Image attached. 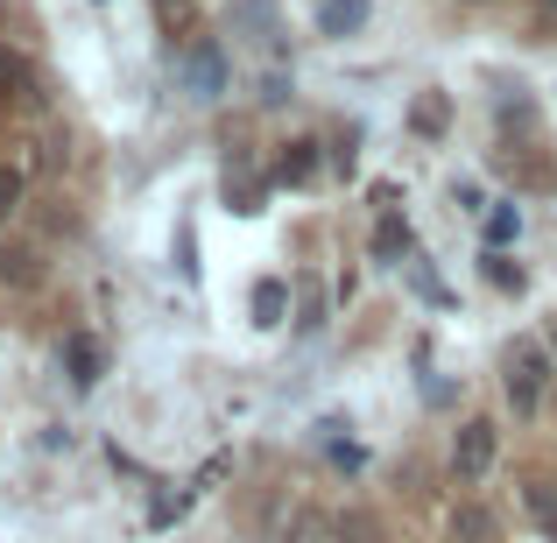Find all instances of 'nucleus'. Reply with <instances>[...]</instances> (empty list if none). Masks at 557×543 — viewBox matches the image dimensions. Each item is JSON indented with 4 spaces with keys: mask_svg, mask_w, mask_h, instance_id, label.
Listing matches in <instances>:
<instances>
[{
    "mask_svg": "<svg viewBox=\"0 0 557 543\" xmlns=\"http://www.w3.org/2000/svg\"><path fill=\"white\" fill-rule=\"evenodd\" d=\"M544 381H550V360L536 340H516V354H508V403L516 409H536L544 403Z\"/></svg>",
    "mask_w": 557,
    "mask_h": 543,
    "instance_id": "1",
    "label": "nucleus"
},
{
    "mask_svg": "<svg viewBox=\"0 0 557 543\" xmlns=\"http://www.w3.org/2000/svg\"><path fill=\"white\" fill-rule=\"evenodd\" d=\"M494 423L487 417H473V423H459V437H451V473L459 480H487V466H494Z\"/></svg>",
    "mask_w": 557,
    "mask_h": 543,
    "instance_id": "2",
    "label": "nucleus"
},
{
    "mask_svg": "<svg viewBox=\"0 0 557 543\" xmlns=\"http://www.w3.org/2000/svg\"><path fill=\"white\" fill-rule=\"evenodd\" d=\"M184 78H190V92H198V99H219V92H226V64H219L212 42H198V50L184 57Z\"/></svg>",
    "mask_w": 557,
    "mask_h": 543,
    "instance_id": "3",
    "label": "nucleus"
},
{
    "mask_svg": "<svg viewBox=\"0 0 557 543\" xmlns=\"http://www.w3.org/2000/svg\"><path fill=\"white\" fill-rule=\"evenodd\" d=\"M64 367H71V381H99L107 354H99V340H92V332H71V340H64Z\"/></svg>",
    "mask_w": 557,
    "mask_h": 543,
    "instance_id": "4",
    "label": "nucleus"
},
{
    "mask_svg": "<svg viewBox=\"0 0 557 543\" xmlns=\"http://www.w3.org/2000/svg\"><path fill=\"white\" fill-rule=\"evenodd\" d=\"M360 22H368V0H325V14H318L325 36H354Z\"/></svg>",
    "mask_w": 557,
    "mask_h": 543,
    "instance_id": "5",
    "label": "nucleus"
},
{
    "mask_svg": "<svg viewBox=\"0 0 557 543\" xmlns=\"http://www.w3.org/2000/svg\"><path fill=\"white\" fill-rule=\"evenodd\" d=\"M0 92H14V99H28V92H36V71H28V57L0 50Z\"/></svg>",
    "mask_w": 557,
    "mask_h": 543,
    "instance_id": "6",
    "label": "nucleus"
},
{
    "mask_svg": "<svg viewBox=\"0 0 557 543\" xmlns=\"http://www.w3.org/2000/svg\"><path fill=\"white\" fill-rule=\"evenodd\" d=\"M283 304H289V289L269 275V283L255 289V325H283Z\"/></svg>",
    "mask_w": 557,
    "mask_h": 543,
    "instance_id": "7",
    "label": "nucleus"
},
{
    "mask_svg": "<svg viewBox=\"0 0 557 543\" xmlns=\"http://www.w3.org/2000/svg\"><path fill=\"white\" fill-rule=\"evenodd\" d=\"M451 536H459V543H487L494 516H487V508H459V516H451Z\"/></svg>",
    "mask_w": 557,
    "mask_h": 543,
    "instance_id": "8",
    "label": "nucleus"
},
{
    "mask_svg": "<svg viewBox=\"0 0 557 543\" xmlns=\"http://www.w3.org/2000/svg\"><path fill=\"white\" fill-rule=\"evenodd\" d=\"M311 163H318V156H311V141H289V149H283V163H275V177H283V184H304V177H311Z\"/></svg>",
    "mask_w": 557,
    "mask_h": 543,
    "instance_id": "9",
    "label": "nucleus"
},
{
    "mask_svg": "<svg viewBox=\"0 0 557 543\" xmlns=\"http://www.w3.org/2000/svg\"><path fill=\"white\" fill-rule=\"evenodd\" d=\"M516 233H522V212H516V205H494V212H487V247H508Z\"/></svg>",
    "mask_w": 557,
    "mask_h": 543,
    "instance_id": "10",
    "label": "nucleus"
},
{
    "mask_svg": "<svg viewBox=\"0 0 557 543\" xmlns=\"http://www.w3.org/2000/svg\"><path fill=\"white\" fill-rule=\"evenodd\" d=\"M374 255H381V261L409 255V226H403V219H381V233H374Z\"/></svg>",
    "mask_w": 557,
    "mask_h": 543,
    "instance_id": "11",
    "label": "nucleus"
},
{
    "mask_svg": "<svg viewBox=\"0 0 557 543\" xmlns=\"http://www.w3.org/2000/svg\"><path fill=\"white\" fill-rule=\"evenodd\" d=\"M530 516L557 536V488H550V480H536V488H530Z\"/></svg>",
    "mask_w": 557,
    "mask_h": 543,
    "instance_id": "12",
    "label": "nucleus"
},
{
    "mask_svg": "<svg viewBox=\"0 0 557 543\" xmlns=\"http://www.w3.org/2000/svg\"><path fill=\"white\" fill-rule=\"evenodd\" d=\"M184 508H190V494L177 488V494H156V508H149V522H156V530H170V522H177L184 516Z\"/></svg>",
    "mask_w": 557,
    "mask_h": 543,
    "instance_id": "13",
    "label": "nucleus"
},
{
    "mask_svg": "<svg viewBox=\"0 0 557 543\" xmlns=\"http://www.w3.org/2000/svg\"><path fill=\"white\" fill-rule=\"evenodd\" d=\"M417 127H423V135H445V99H437V92L417 99Z\"/></svg>",
    "mask_w": 557,
    "mask_h": 543,
    "instance_id": "14",
    "label": "nucleus"
},
{
    "mask_svg": "<svg viewBox=\"0 0 557 543\" xmlns=\"http://www.w3.org/2000/svg\"><path fill=\"white\" fill-rule=\"evenodd\" d=\"M487 283L494 289H522V269H516V261H502V255H487Z\"/></svg>",
    "mask_w": 557,
    "mask_h": 543,
    "instance_id": "15",
    "label": "nucleus"
},
{
    "mask_svg": "<svg viewBox=\"0 0 557 543\" xmlns=\"http://www.w3.org/2000/svg\"><path fill=\"white\" fill-rule=\"evenodd\" d=\"M536 8H544V14H550V22H557V0H536Z\"/></svg>",
    "mask_w": 557,
    "mask_h": 543,
    "instance_id": "16",
    "label": "nucleus"
},
{
    "mask_svg": "<svg viewBox=\"0 0 557 543\" xmlns=\"http://www.w3.org/2000/svg\"><path fill=\"white\" fill-rule=\"evenodd\" d=\"M550 354H557V318H550Z\"/></svg>",
    "mask_w": 557,
    "mask_h": 543,
    "instance_id": "17",
    "label": "nucleus"
}]
</instances>
